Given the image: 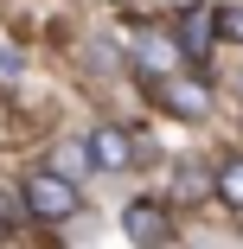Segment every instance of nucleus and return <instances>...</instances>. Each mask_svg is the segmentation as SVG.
Listing matches in <instances>:
<instances>
[{"label":"nucleus","instance_id":"nucleus-1","mask_svg":"<svg viewBox=\"0 0 243 249\" xmlns=\"http://www.w3.org/2000/svg\"><path fill=\"white\" fill-rule=\"evenodd\" d=\"M26 211L38 217V224H71L77 211H83V192H77V179H64L58 166H38L26 185Z\"/></svg>","mask_w":243,"mask_h":249},{"label":"nucleus","instance_id":"nucleus-2","mask_svg":"<svg viewBox=\"0 0 243 249\" xmlns=\"http://www.w3.org/2000/svg\"><path fill=\"white\" fill-rule=\"evenodd\" d=\"M122 230H128V243H141V249L173 243V217H167V205H160V198H134V205L122 211Z\"/></svg>","mask_w":243,"mask_h":249},{"label":"nucleus","instance_id":"nucleus-3","mask_svg":"<svg viewBox=\"0 0 243 249\" xmlns=\"http://www.w3.org/2000/svg\"><path fill=\"white\" fill-rule=\"evenodd\" d=\"M83 147H90V166L96 173H128L134 166V134L128 128H90Z\"/></svg>","mask_w":243,"mask_h":249},{"label":"nucleus","instance_id":"nucleus-4","mask_svg":"<svg viewBox=\"0 0 243 249\" xmlns=\"http://www.w3.org/2000/svg\"><path fill=\"white\" fill-rule=\"evenodd\" d=\"M134 64L154 71V77H173V71H179V45L160 38V32H141V38H134Z\"/></svg>","mask_w":243,"mask_h":249},{"label":"nucleus","instance_id":"nucleus-5","mask_svg":"<svg viewBox=\"0 0 243 249\" xmlns=\"http://www.w3.org/2000/svg\"><path fill=\"white\" fill-rule=\"evenodd\" d=\"M173 45H179V58H205L211 45H218V38H211V13H205V7H199V13H186L179 32H173Z\"/></svg>","mask_w":243,"mask_h":249},{"label":"nucleus","instance_id":"nucleus-6","mask_svg":"<svg viewBox=\"0 0 243 249\" xmlns=\"http://www.w3.org/2000/svg\"><path fill=\"white\" fill-rule=\"evenodd\" d=\"M160 103H167L173 115H192V122H199V115L211 109V96H205L199 83H173V77H160Z\"/></svg>","mask_w":243,"mask_h":249},{"label":"nucleus","instance_id":"nucleus-7","mask_svg":"<svg viewBox=\"0 0 243 249\" xmlns=\"http://www.w3.org/2000/svg\"><path fill=\"white\" fill-rule=\"evenodd\" d=\"M211 192L224 198L230 211H243V154H230V160H218V173H211Z\"/></svg>","mask_w":243,"mask_h":249},{"label":"nucleus","instance_id":"nucleus-8","mask_svg":"<svg viewBox=\"0 0 243 249\" xmlns=\"http://www.w3.org/2000/svg\"><path fill=\"white\" fill-rule=\"evenodd\" d=\"M58 173H64V179H90V173H96L83 141H64V147H58Z\"/></svg>","mask_w":243,"mask_h":249},{"label":"nucleus","instance_id":"nucleus-9","mask_svg":"<svg viewBox=\"0 0 243 249\" xmlns=\"http://www.w3.org/2000/svg\"><path fill=\"white\" fill-rule=\"evenodd\" d=\"M211 38L243 45V7H218V13H211Z\"/></svg>","mask_w":243,"mask_h":249},{"label":"nucleus","instance_id":"nucleus-10","mask_svg":"<svg viewBox=\"0 0 243 249\" xmlns=\"http://www.w3.org/2000/svg\"><path fill=\"white\" fill-rule=\"evenodd\" d=\"M26 217V198H13V192H0V224H19Z\"/></svg>","mask_w":243,"mask_h":249},{"label":"nucleus","instance_id":"nucleus-11","mask_svg":"<svg viewBox=\"0 0 243 249\" xmlns=\"http://www.w3.org/2000/svg\"><path fill=\"white\" fill-rule=\"evenodd\" d=\"M0 236H7V224H0Z\"/></svg>","mask_w":243,"mask_h":249}]
</instances>
